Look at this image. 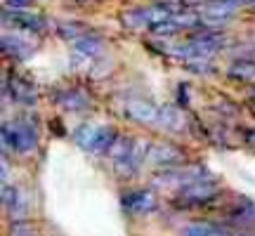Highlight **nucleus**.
Masks as SVG:
<instances>
[{"instance_id":"22","label":"nucleus","mask_w":255,"mask_h":236,"mask_svg":"<svg viewBox=\"0 0 255 236\" xmlns=\"http://www.w3.org/2000/svg\"><path fill=\"white\" fill-rule=\"evenodd\" d=\"M33 0H5V7L7 9H24V7H28Z\"/></svg>"},{"instance_id":"12","label":"nucleus","mask_w":255,"mask_h":236,"mask_svg":"<svg viewBox=\"0 0 255 236\" xmlns=\"http://www.w3.org/2000/svg\"><path fill=\"white\" fill-rule=\"evenodd\" d=\"M2 203H5V208L9 210V215L14 220L24 218V213H26V201H24V196H21V191H19L17 187H9V184L2 187Z\"/></svg>"},{"instance_id":"19","label":"nucleus","mask_w":255,"mask_h":236,"mask_svg":"<svg viewBox=\"0 0 255 236\" xmlns=\"http://www.w3.org/2000/svg\"><path fill=\"white\" fill-rule=\"evenodd\" d=\"M227 73H229V78H234V81H253L255 59H237V62H232Z\"/></svg>"},{"instance_id":"15","label":"nucleus","mask_w":255,"mask_h":236,"mask_svg":"<svg viewBox=\"0 0 255 236\" xmlns=\"http://www.w3.org/2000/svg\"><path fill=\"white\" fill-rule=\"evenodd\" d=\"M102 125H92V123H81V125L73 130V142L81 146L83 151H90L95 149V142H97V135H100Z\"/></svg>"},{"instance_id":"20","label":"nucleus","mask_w":255,"mask_h":236,"mask_svg":"<svg viewBox=\"0 0 255 236\" xmlns=\"http://www.w3.org/2000/svg\"><path fill=\"white\" fill-rule=\"evenodd\" d=\"M57 31L64 40H78V38L85 33V28L78 26V24H71V21H59L57 24Z\"/></svg>"},{"instance_id":"17","label":"nucleus","mask_w":255,"mask_h":236,"mask_svg":"<svg viewBox=\"0 0 255 236\" xmlns=\"http://www.w3.org/2000/svg\"><path fill=\"white\" fill-rule=\"evenodd\" d=\"M182 236H229V234L225 232V227H222V225H215V222H203V220H199V222H191V225H187Z\"/></svg>"},{"instance_id":"23","label":"nucleus","mask_w":255,"mask_h":236,"mask_svg":"<svg viewBox=\"0 0 255 236\" xmlns=\"http://www.w3.org/2000/svg\"><path fill=\"white\" fill-rule=\"evenodd\" d=\"M244 139H246L248 144L255 149V127H246V135H244Z\"/></svg>"},{"instance_id":"4","label":"nucleus","mask_w":255,"mask_h":236,"mask_svg":"<svg viewBox=\"0 0 255 236\" xmlns=\"http://www.w3.org/2000/svg\"><path fill=\"white\" fill-rule=\"evenodd\" d=\"M177 9L173 5H165V2H156V5H146V7H135L130 12H123L121 19L128 28H149L154 31L158 24H163L173 17Z\"/></svg>"},{"instance_id":"26","label":"nucleus","mask_w":255,"mask_h":236,"mask_svg":"<svg viewBox=\"0 0 255 236\" xmlns=\"http://www.w3.org/2000/svg\"><path fill=\"white\" fill-rule=\"evenodd\" d=\"M234 236H255V234H234Z\"/></svg>"},{"instance_id":"8","label":"nucleus","mask_w":255,"mask_h":236,"mask_svg":"<svg viewBox=\"0 0 255 236\" xmlns=\"http://www.w3.org/2000/svg\"><path fill=\"white\" fill-rule=\"evenodd\" d=\"M128 116L137 120V123H142V125H158V116H161V109L151 104V102L146 100H132L128 102Z\"/></svg>"},{"instance_id":"21","label":"nucleus","mask_w":255,"mask_h":236,"mask_svg":"<svg viewBox=\"0 0 255 236\" xmlns=\"http://www.w3.org/2000/svg\"><path fill=\"white\" fill-rule=\"evenodd\" d=\"M9 236H33V232H31V227H28L26 222H14Z\"/></svg>"},{"instance_id":"2","label":"nucleus","mask_w":255,"mask_h":236,"mask_svg":"<svg viewBox=\"0 0 255 236\" xmlns=\"http://www.w3.org/2000/svg\"><path fill=\"white\" fill-rule=\"evenodd\" d=\"M2 142L14 154L28 156L38 146V127L28 118H17L12 123L2 125Z\"/></svg>"},{"instance_id":"13","label":"nucleus","mask_w":255,"mask_h":236,"mask_svg":"<svg viewBox=\"0 0 255 236\" xmlns=\"http://www.w3.org/2000/svg\"><path fill=\"white\" fill-rule=\"evenodd\" d=\"M2 52L7 57H12V59H26V57L33 52V47H31V43L24 40V38L5 33V36H2Z\"/></svg>"},{"instance_id":"25","label":"nucleus","mask_w":255,"mask_h":236,"mask_svg":"<svg viewBox=\"0 0 255 236\" xmlns=\"http://www.w3.org/2000/svg\"><path fill=\"white\" fill-rule=\"evenodd\" d=\"M241 2H248V5H255V0H241Z\"/></svg>"},{"instance_id":"5","label":"nucleus","mask_w":255,"mask_h":236,"mask_svg":"<svg viewBox=\"0 0 255 236\" xmlns=\"http://www.w3.org/2000/svg\"><path fill=\"white\" fill-rule=\"evenodd\" d=\"M121 206L130 215H146V213L156 210V196H154V191H149V189L128 191V194H123V199H121Z\"/></svg>"},{"instance_id":"16","label":"nucleus","mask_w":255,"mask_h":236,"mask_svg":"<svg viewBox=\"0 0 255 236\" xmlns=\"http://www.w3.org/2000/svg\"><path fill=\"white\" fill-rule=\"evenodd\" d=\"M73 47H76L85 59H97V57L104 52V43H102V38L88 36V33H83L78 40H73Z\"/></svg>"},{"instance_id":"24","label":"nucleus","mask_w":255,"mask_h":236,"mask_svg":"<svg viewBox=\"0 0 255 236\" xmlns=\"http://www.w3.org/2000/svg\"><path fill=\"white\" fill-rule=\"evenodd\" d=\"M76 2H81V5H88V2H100V0H76Z\"/></svg>"},{"instance_id":"9","label":"nucleus","mask_w":255,"mask_h":236,"mask_svg":"<svg viewBox=\"0 0 255 236\" xmlns=\"http://www.w3.org/2000/svg\"><path fill=\"white\" fill-rule=\"evenodd\" d=\"M55 102L62 107L64 111H71V114H78V111L90 109V104H92L90 97H88L83 90H78V88H69V90L57 92Z\"/></svg>"},{"instance_id":"1","label":"nucleus","mask_w":255,"mask_h":236,"mask_svg":"<svg viewBox=\"0 0 255 236\" xmlns=\"http://www.w3.org/2000/svg\"><path fill=\"white\" fill-rule=\"evenodd\" d=\"M225 45V36L218 31H203L199 36H191L187 43L177 45L173 50V55L182 62H199V59H210L213 55H218Z\"/></svg>"},{"instance_id":"3","label":"nucleus","mask_w":255,"mask_h":236,"mask_svg":"<svg viewBox=\"0 0 255 236\" xmlns=\"http://www.w3.org/2000/svg\"><path fill=\"white\" fill-rule=\"evenodd\" d=\"M220 196V184L210 175L206 177H199V180L189 182L177 189V199H175V206L180 208H203Z\"/></svg>"},{"instance_id":"6","label":"nucleus","mask_w":255,"mask_h":236,"mask_svg":"<svg viewBox=\"0 0 255 236\" xmlns=\"http://www.w3.org/2000/svg\"><path fill=\"white\" fill-rule=\"evenodd\" d=\"M241 0H208L201 12V24H225L237 12Z\"/></svg>"},{"instance_id":"14","label":"nucleus","mask_w":255,"mask_h":236,"mask_svg":"<svg viewBox=\"0 0 255 236\" xmlns=\"http://www.w3.org/2000/svg\"><path fill=\"white\" fill-rule=\"evenodd\" d=\"M229 222H234V225H241V227H246V225H255V203L246 196H241L234 208L229 210Z\"/></svg>"},{"instance_id":"11","label":"nucleus","mask_w":255,"mask_h":236,"mask_svg":"<svg viewBox=\"0 0 255 236\" xmlns=\"http://www.w3.org/2000/svg\"><path fill=\"white\" fill-rule=\"evenodd\" d=\"M5 21L7 24H14V26H21L26 31H43L45 28V21L40 14H31V12H24V9H5Z\"/></svg>"},{"instance_id":"7","label":"nucleus","mask_w":255,"mask_h":236,"mask_svg":"<svg viewBox=\"0 0 255 236\" xmlns=\"http://www.w3.org/2000/svg\"><path fill=\"white\" fill-rule=\"evenodd\" d=\"M146 161H151L156 165H165V168H170V165H177L184 161V151L180 146L170 144V142H156L151 144L149 142V154H146Z\"/></svg>"},{"instance_id":"10","label":"nucleus","mask_w":255,"mask_h":236,"mask_svg":"<svg viewBox=\"0 0 255 236\" xmlns=\"http://www.w3.org/2000/svg\"><path fill=\"white\" fill-rule=\"evenodd\" d=\"M5 90H9L12 100L19 102V104H36V88L28 81L19 78V76H9L5 81Z\"/></svg>"},{"instance_id":"18","label":"nucleus","mask_w":255,"mask_h":236,"mask_svg":"<svg viewBox=\"0 0 255 236\" xmlns=\"http://www.w3.org/2000/svg\"><path fill=\"white\" fill-rule=\"evenodd\" d=\"M158 125L170 130V132H177L184 127V116L175 107H161V116H158Z\"/></svg>"}]
</instances>
